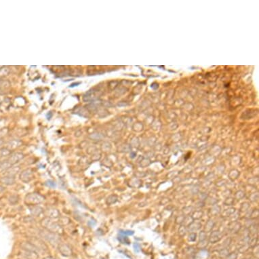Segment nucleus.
Masks as SVG:
<instances>
[{
    "label": "nucleus",
    "instance_id": "nucleus-1",
    "mask_svg": "<svg viewBox=\"0 0 259 259\" xmlns=\"http://www.w3.org/2000/svg\"><path fill=\"white\" fill-rule=\"evenodd\" d=\"M40 224L44 229L47 230L50 232L56 233L58 235L63 233L64 231L63 226L59 223V222L54 221V219L45 217L41 221Z\"/></svg>",
    "mask_w": 259,
    "mask_h": 259
},
{
    "label": "nucleus",
    "instance_id": "nucleus-2",
    "mask_svg": "<svg viewBox=\"0 0 259 259\" xmlns=\"http://www.w3.org/2000/svg\"><path fill=\"white\" fill-rule=\"evenodd\" d=\"M39 235L47 241L48 243H50V245L53 247H56L58 245H60L59 244L60 242V238L59 235L50 232L45 229L40 230L39 231Z\"/></svg>",
    "mask_w": 259,
    "mask_h": 259
},
{
    "label": "nucleus",
    "instance_id": "nucleus-3",
    "mask_svg": "<svg viewBox=\"0 0 259 259\" xmlns=\"http://www.w3.org/2000/svg\"><path fill=\"white\" fill-rule=\"evenodd\" d=\"M44 201V197L37 193H28L24 197V203L28 206H38L39 204H42Z\"/></svg>",
    "mask_w": 259,
    "mask_h": 259
},
{
    "label": "nucleus",
    "instance_id": "nucleus-4",
    "mask_svg": "<svg viewBox=\"0 0 259 259\" xmlns=\"http://www.w3.org/2000/svg\"><path fill=\"white\" fill-rule=\"evenodd\" d=\"M20 179L21 181H23L24 183H28L31 182L33 179L34 174L33 170L31 168H27L24 169L20 174Z\"/></svg>",
    "mask_w": 259,
    "mask_h": 259
},
{
    "label": "nucleus",
    "instance_id": "nucleus-5",
    "mask_svg": "<svg viewBox=\"0 0 259 259\" xmlns=\"http://www.w3.org/2000/svg\"><path fill=\"white\" fill-rule=\"evenodd\" d=\"M29 242L33 244V245L37 248L39 251H47L48 250V246H46V244H44V242L40 239L37 238V237H33V238H31Z\"/></svg>",
    "mask_w": 259,
    "mask_h": 259
},
{
    "label": "nucleus",
    "instance_id": "nucleus-6",
    "mask_svg": "<svg viewBox=\"0 0 259 259\" xmlns=\"http://www.w3.org/2000/svg\"><path fill=\"white\" fill-rule=\"evenodd\" d=\"M24 158V154L22 153H19V152H16V153H14L10 154L9 156L8 159L7 160V161H8V163L10 164H11L12 165H15L16 163L19 162L20 160H22Z\"/></svg>",
    "mask_w": 259,
    "mask_h": 259
},
{
    "label": "nucleus",
    "instance_id": "nucleus-7",
    "mask_svg": "<svg viewBox=\"0 0 259 259\" xmlns=\"http://www.w3.org/2000/svg\"><path fill=\"white\" fill-rule=\"evenodd\" d=\"M44 214L46 215V217L51 218V219H56L59 218L60 217V212L55 208H48L44 212Z\"/></svg>",
    "mask_w": 259,
    "mask_h": 259
},
{
    "label": "nucleus",
    "instance_id": "nucleus-8",
    "mask_svg": "<svg viewBox=\"0 0 259 259\" xmlns=\"http://www.w3.org/2000/svg\"><path fill=\"white\" fill-rule=\"evenodd\" d=\"M20 246L23 250L26 252H33L37 254L39 252L37 248L30 242H23L20 244Z\"/></svg>",
    "mask_w": 259,
    "mask_h": 259
},
{
    "label": "nucleus",
    "instance_id": "nucleus-9",
    "mask_svg": "<svg viewBox=\"0 0 259 259\" xmlns=\"http://www.w3.org/2000/svg\"><path fill=\"white\" fill-rule=\"evenodd\" d=\"M59 250L63 256L66 257H69L71 256L72 254H73V252H72L71 247L68 246L67 244H60L59 246Z\"/></svg>",
    "mask_w": 259,
    "mask_h": 259
},
{
    "label": "nucleus",
    "instance_id": "nucleus-10",
    "mask_svg": "<svg viewBox=\"0 0 259 259\" xmlns=\"http://www.w3.org/2000/svg\"><path fill=\"white\" fill-rule=\"evenodd\" d=\"M0 182L5 185H13L16 183V178L15 177L4 175L0 178Z\"/></svg>",
    "mask_w": 259,
    "mask_h": 259
},
{
    "label": "nucleus",
    "instance_id": "nucleus-11",
    "mask_svg": "<svg viewBox=\"0 0 259 259\" xmlns=\"http://www.w3.org/2000/svg\"><path fill=\"white\" fill-rule=\"evenodd\" d=\"M29 209L33 217H39L44 212V209L39 206H29Z\"/></svg>",
    "mask_w": 259,
    "mask_h": 259
},
{
    "label": "nucleus",
    "instance_id": "nucleus-12",
    "mask_svg": "<svg viewBox=\"0 0 259 259\" xmlns=\"http://www.w3.org/2000/svg\"><path fill=\"white\" fill-rule=\"evenodd\" d=\"M20 170V166H18V165H16V166H15V165H12V167H10L9 169H8V170L4 172H5L4 175L15 177V176L19 173Z\"/></svg>",
    "mask_w": 259,
    "mask_h": 259
},
{
    "label": "nucleus",
    "instance_id": "nucleus-13",
    "mask_svg": "<svg viewBox=\"0 0 259 259\" xmlns=\"http://www.w3.org/2000/svg\"><path fill=\"white\" fill-rule=\"evenodd\" d=\"M8 149L9 150H12V149H14L17 148V147H19L21 145V142L19 141H16V140H14V141H10L8 145Z\"/></svg>",
    "mask_w": 259,
    "mask_h": 259
},
{
    "label": "nucleus",
    "instance_id": "nucleus-14",
    "mask_svg": "<svg viewBox=\"0 0 259 259\" xmlns=\"http://www.w3.org/2000/svg\"><path fill=\"white\" fill-rule=\"evenodd\" d=\"M10 154H11V151L8 148H2L0 149V157L9 156Z\"/></svg>",
    "mask_w": 259,
    "mask_h": 259
},
{
    "label": "nucleus",
    "instance_id": "nucleus-15",
    "mask_svg": "<svg viewBox=\"0 0 259 259\" xmlns=\"http://www.w3.org/2000/svg\"><path fill=\"white\" fill-rule=\"evenodd\" d=\"M59 223L61 225V226H64V225H67L70 222V219L67 217H59Z\"/></svg>",
    "mask_w": 259,
    "mask_h": 259
},
{
    "label": "nucleus",
    "instance_id": "nucleus-16",
    "mask_svg": "<svg viewBox=\"0 0 259 259\" xmlns=\"http://www.w3.org/2000/svg\"><path fill=\"white\" fill-rule=\"evenodd\" d=\"M117 201V197L116 195H111L107 200V203L108 204H112Z\"/></svg>",
    "mask_w": 259,
    "mask_h": 259
},
{
    "label": "nucleus",
    "instance_id": "nucleus-17",
    "mask_svg": "<svg viewBox=\"0 0 259 259\" xmlns=\"http://www.w3.org/2000/svg\"><path fill=\"white\" fill-rule=\"evenodd\" d=\"M19 197H18L17 195H12V196L10 197L9 201H10V204H15L18 203V201H19Z\"/></svg>",
    "mask_w": 259,
    "mask_h": 259
},
{
    "label": "nucleus",
    "instance_id": "nucleus-18",
    "mask_svg": "<svg viewBox=\"0 0 259 259\" xmlns=\"http://www.w3.org/2000/svg\"><path fill=\"white\" fill-rule=\"evenodd\" d=\"M45 185L46 186H48V187H50V188H55L56 187V183L54 181H51V180H49V181H46V183H45Z\"/></svg>",
    "mask_w": 259,
    "mask_h": 259
},
{
    "label": "nucleus",
    "instance_id": "nucleus-19",
    "mask_svg": "<svg viewBox=\"0 0 259 259\" xmlns=\"http://www.w3.org/2000/svg\"><path fill=\"white\" fill-rule=\"evenodd\" d=\"M34 221H35V219L33 218V217H27L24 218V222H33Z\"/></svg>",
    "mask_w": 259,
    "mask_h": 259
},
{
    "label": "nucleus",
    "instance_id": "nucleus-20",
    "mask_svg": "<svg viewBox=\"0 0 259 259\" xmlns=\"http://www.w3.org/2000/svg\"><path fill=\"white\" fill-rule=\"evenodd\" d=\"M5 189H6V188L2 186V185H0V193H2L4 191Z\"/></svg>",
    "mask_w": 259,
    "mask_h": 259
},
{
    "label": "nucleus",
    "instance_id": "nucleus-21",
    "mask_svg": "<svg viewBox=\"0 0 259 259\" xmlns=\"http://www.w3.org/2000/svg\"><path fill=\"white\" fill-rule=\"evenodd\" d=\"M43 259H55V258H52V257H45V258H44Z\"/></svg>",
    "mask_w": 259,
    "mask_h": 259
},
{
    "label": "nucleus",
    "instance_id": "nucleus-22",
    "mask_svg": "<svg viewBox=\"0 0 259 259\" xmlns=\"http://www.w3.org/2000/svg\"><path fill=\"white\" fill-rule=\"evenodd\" d=\"M2 144V140H0V145H1Z\"/></svg>",
    "mask_w": 259,
    "mask_h": 259
},
{
    "label": "nucleus",
    "instance_id": "nucleus-23",
    "mask_svg": "<svg viewBox=\"0 0 259 259\" xmlns=\"http://www.w3.org/2000/svg\"><path fill=\"white\" fill-rule=\"evenodd\" d=\"M2 161H0V165H1V164H2Z\"/></svg>",
    "mask_w": 259,
    "mask_h": 259
}]
</instances>
